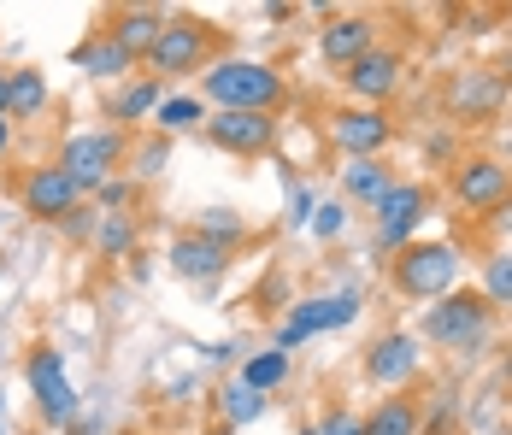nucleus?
Listing matches in <instances>:
<instances>
[{
	"label": "nucleus",
	"mask_w": 512,
	"mask_h": 435,
	"mask_svg": "<svg viewBox=\"0 0 512 435\" xmlns=\"http://www.w3.org/2000/svg\"><path fill=\"white\" fill-rule=\"evenodd\" d=\"M236 377H242V383L254 388V394H265V400H271L277 388H283L289 377H295V353H277V347H259V353H248V359L236 365Z\"/></svg>",
	"instance_id": "obj_25"
},
{
	"label": "nucleus",
	"mask_w": 512,
	"mask_h": 435,
	"mask_svg": "<svg viewBox=\"0 0 512 435\" xmlns=\"http://www.w3.org/2000/svg\"><path fill=\"white\" fill-rule=\"evenodd\" d=\"M124 159H130V136L112 130V124H101V130H77V136H65V147L53 153V165H59L83 194H95L106 177H118Z\"/></svg>",
	"instance_id": "obj_6"
},
{
	"label": "nucleus",
	"mask_w": 512,
	"mask_h": 435,
	"mask_svg": "<svg viewBox=\"0 0 512 435\" xmlns=\"http://www.w3.org/2000/svg\"><path fill=\"white\" fill-rule=\"evenodd\" d=\"M136 194H142V183H136V177H106L89 200H95V212H130V200H136Z\"/></svg>",
	"instance_id": "obj_32"
},
{
	"label": "nucleus",
	"mask_w": 512,
	"mask_h": 435,
	"mask_svg": "<svg viewBox=\"0 0 512 435\" xmlns=\"http://www.w3.org/2000/svg\"><path fill=\"white\" fill-rule=\"evenodd\" d=\"M312 206H318V194L295 189V200H289V224H295V230H307V224H312Z\"/></svg>",
	"instance_id": "obj_36"
},
{
	"label": "nucleus",
	"mask_w": 512,
	"mask_h": 435,
	"mask_svg": "<svg viewBox=\"0 0 512 435\" xmlns=\"http://www.w3.org/2000/svg\"><path fill=\"white\" fill-rule=\"evenodd\" d=\"M0 406H6V394H0Z\"/></svg>",
	"instance_id": "obj_41"
},
{
	"label": "nucleus",
	"mask_w": 512,
	"mask_h": 435,
	"mask_svg": "<svg viewBox=\"0 0 512 435\" xmlns=\"http://www.w3.org/2000/svg\"><path fill=\"white\" fill-rule=\"evenodd\" d=\"M206 112H212V106H206L201 95H165L159 100V112H154V136L171 142V136H183V130H201Z\"/></svg>",
	"instance_id": "obj_28"
},
{
	"label": "nucleus",
	"mask_w": 512,
	"mask_h": 435,
	"mask_svg": "<svg viewBox=\"0 0 512 435\" xmlns=\"http://www.w3.org/2000/svg\"><path fill=\"white\" fill-rule=\"evenodd\" d=\"M395 183H401V177H395L383 159H348V165H342V200H348V206H377Z\"/></svg>",
	"instance_id": "obj_22"
},
{
	"label": "nucleus",
	"mask_w": 512,
	"mask_h": 435,
	"mask_svg": "<svg viewBox=\"0 0 512 435\" xmlns=\"http://www.w3.org/2000/svg\"><path fill=\"white\" fill-rule=\"evenodd\" d=\"M195 236H206V242L224 247V253H236V247L254 242V224L242 212H230V206H206L201 218H195Z\"/></svg>",
	"instance_id": "obj_27"
},
{
	"label": "nucleus",
	"mask_w": 512,
	"mask_h": 435,
	"mask_svg": "<svg viewBox=\"0 0 512 435\" xmlns=\"http://www.w3.org/2000/svg\"><path fill=\"white\" fill-rule=\"evenodd\" d=\"M401 136V124H395V112L389 106H336L330 118H324V142L336 147L342 159H383L389 147Z\"/></svg>",
	"instance_id": "obj_7"
},
{
	"label": "nucleus",
	"mask_w": 512,
	"mask_h": 435,
	"mask_svg": "<svg viewBox=\"0 0 512 435\" xmlns=\"http://www.w3.org/2000/svg\"><path fill=\"white\" fill-rule=\"evenodd\" d=\"M165 6H106L101 12V30L118 42L124 53H136V59H148L159 42V30H165Z\"/></svg>",
	"instance_id": "obj_17"
},
{
	"label": "nucleus",
	"mask_w": 512,
	"mask_h": 435,
	"mask_svg": "<svg viewBox=\"0 0 512 435\" xmlns=\"http://www.w3.org/2000/svg\"><path fill=\"white\" fill-rule=\"evenodd\" d=\"M460 271H465L460 242H442V236H418V242H407L389 259L395 294L401 300H418V306H436L442 294H454L460 289Z\"/></svg>",
	"instance_id": "obj_3"
},
{
	"label": "nucleus",
	"mask_w": 512,
	"mask_h": 435,
	"mask_svg": "<svg viewBox=\"0 0 512 435\" xmlns=\"http://www.w3.org/2000/svg\"><path fill=\"white\" fill-rule=\"evenodd\" d=\"M483 300H489L495 312L512 306V253H489V259H483Z\"/></svg>",
	"instance_id": "obj_30"
},
{
	"label": "nucleus",
	"mask_w": 512,
	"mask_h": 435,
	"mask_svg": "<svg viewBox=\"0 0 512 435\" xmlns=\"http://www.w3.org/2000/svg\"><path fill=\"white\" fill-rule=\"evenodd\" d=\"M0 435H6V424H0Z\"/></svg>",
	"instance_id": "obj_42"
},
{
	"label": "nucleus",
	"mask_w": 512,
	"mask_h": 435,
	"mask_svg": "<svg viewBox=\"0 0 512 435\" xmlns=\"http://www.w3.org/2000/svg\"><path fill=\"white\" fill-rule=\"evenodd\" d=\"M348 218H354V206L336 194V200H318V206H312V224H307V230L318 236V242H342V236H348Z\"/></svg>",
	"instance_id": "obj_29"
},
{
	"label": "nucleus",
	"mask_w": 512,
	"mask_h": 435,
	"mask_svg": "<svg viewBox=\"0 0 512 435\" xmlns=\"http://www.w3.org/2000/svg\"><path fill=\"white\" fill-rule=\"evenodd\" d=\"M12 153V118H0V159Z\"/></svg>",
	"instance_id": "obj_38"
},
{
	"label": "nucleus",
	"mask_w": 512,
	"mask_h": 435,
	"mask_svg": "<svg viewBox=\"0 0 512 435\" xmlns=\"http://www.w3.org/2000/svg\"><path fill=\"white\" fill-rule=\"evenodd\" d=\"M212 59H224V30L201 18V12H171L159 30L154 53H148V77L171 83V77H201Z\"/></svg>",
	"instance_id": "obj_4"
},
{
	"label": "nucleus",
	"mask_w": 512,
	"mask_h": 435,
	"mask_svg": "<svg viewBox=\"0 0 512 435\" xmlns=\"http://www.w3.org/2000/svg\"><path fill=\"white\" fill-rule=\"evenodd\" d=\"M165 259H171V271H177L183 283H218V277L230 271V259H236V253H224V247H212L206 236L183 230L177 242L165 247Z\"/></svg>",
	"instance_id": "obj_19"
},
{
	"label": "nucleus",
	"mask_w": 512,
	"mask_h": 435,
	"mask_svg": "<svg viewBox=\"0 0 512 435\" xmlns=\"http://www.w3.org/2000/svg\"><path fill=\"white\" fill-rule=\"evenodd\" d=\"M454 424V394H430V412L418 418V435H448Z\"/></svg>",
	"instance_id": "obj_35"
},
{
	"label": "nucleus",
	"mask_w": 512,
	"mask_h": 435,
	"mask_svg": "<svg viewBox=\"0 0 512 435\" xmlns=\"http://www.w3.org/2000/svg\"><path fill=\"white\" fill-rule=\"evenodd\" d=\"M48 106H53L48 71H36V65H12L6 71V118L12 124H36V118H48Z\"/></svg>",
	"instance_id": "obj_21"
},
{
	"label": "nucleus",
	"mask_w": 512,
	"mask_h": 435,
	"mask_svg": "<svg viewBox=\"0 0 512 435\" xmlns=\"http://www.w3.org/2000/svg\"><path fill=\"white\" fill-rule=\"evenodd\" d=\"M418 418H424V400L418 394H383L371 412H365V435H418Z\"/></svg>",
	"instance_id": "obj_23"
},
{
	"label": "nucleus",
	"mask_w": 512,
	"mask_h": 435,
	"mask_svg": "<svg viewBox=\"0 0 512 435\" xmlns=\"http://www.w3.org/2000/svg\"><path fill=\"white\" fill-rule=\"evenodd\" d=\"M354 318H359V289L301 294V300L289 306V318L271 330V347H277V353H295V347H307V341L324 336V330H348Z\"/></svg>",
	"instance_id": "obj_9"
},
{
	"label": "nucleus",
	"mask_w": 512,
	"mask_h": 435,
	"mask_svg": "<svg viewBox=\"0 0 512 435\" xmlns=\"http://www.w3.org/2000/svg\"><path fill=\"white\" fill-rule=\"evenodd\" d=\"M318 435H365V418H359L354 406H324Z\"/></svg>",
	"instance_id": "obj_34"
},
{
	"label": "nucleus",
	"mask_w": 512,
	"mask_h": 435,
	"mask_svg": "<svg viewBox=\"0 0 512 435\" xmlns=\"http://www.w3.org/2000/svg\"><path fill=\"white\" fill-rule=\"evenodd\" d=\"M24 383H30V400H36V412H42L48 430H71V424L83 418V400H77V388L65 377V353H59V347H48V341L30 347Z\"/></svg>",
	"instance_id": "obj_8"
},
{
	"label": "nucleus",
	"mask_w": 512,
	"mask_h": 435,
	"mask_svg": "<svg viewBox=\"0 0 512 435\" xmlns=\"http://www.w3.org/2000/svg\"><path fill=\"white\" fill-rule=\"evenodd\" d=\"M0 118H6V71H0Z\"/></svg>",
	"instance_id": "obj_39"
},
{
	"label": "nucleus",
	"mask_w": 512,
	"mask_h": 435,
	"mask_svg": "<svg viewBox=\"0 0 512 435\" xmlns=\"http://www.w3.org/2000/svg\"><path fill=\"white\" fill-rule=\"evenodd\" d=\"M507 83H512V77H507Z\"/></svg>",
	"instance_id": "obj_43"
},
{
	"label": "nucleus",
	"mask_w": 512,
	"mask_h": 435,
	"mask_svg": "<svg viewBox=\"0 0 512 435\" xmlns=\"http://www.w3.org/2000/svg\"><path fill=\"white\" fill-rule=\"evenodd\" d=\"M301 435H318V424H307V430H301Z\"/></svg>",
	"instance_id": "obj_40"
},
{
	"label": "nucleus",
	"mask_w": 512,
	"mask_h": 435,
	"mask_svg": "<svg viewBox=\"0 0 512 435\" xmlns=\"http://www.w3.org/2000/svg\"><path fill=\"white\" fill-rule=\"evenodd\" d=\"M507 95H512V83H507V71H495V65H460V71L442 83V106H448V118H460V124H489V118H501Z\"/></svg>",
	"instance_id": "obj_11"
},
{
	"label": "nucleus",
	"mask_w": 512,
	"mask_h": 435,
	"mask_svg": "<svg viewBox=\"0 0 512 435\" xmlns=\"http://www.w3.org/2000/svg\"><path fill=\"white\" fill-rule=\"evenodd\" d=\"M201 136L230 159H259L277 147V112H206Z\"/></svg>",
	"instance_id": "obj_15"
},
{
	"label": "nucleus",
	"mask_w": 512,
	"mask_h": 435,
	"mask_svg": "<svg viewBox=\"0 0 512 435\" xmlns=\"http://www.w3.org/2000/svg\"><path fill=\"white\" fill-rule=\"evenodd\" d=\"M401 77H407V53L395 42H377L371 53H359L354 65L342 71V89L354 95V106H389L395 89H401Z\"/></svg>",
	"instance_id": "obj_14"
},
{
	"label": "nucleus",
	"mask_w": 512,
	"mask_h": 435,
	"mask_svg": "<svg viewBox=\"0 0 512 435\" xmlns=\"http://www.w3.org/2000/svg\"><path fill=\"white\" fill-rule=\"evenodd\" d=\"M71 65H77V71H89V77H101V83H130V77H142V59L118 48L101 24L71 48Z\"/></svg>",
	"instance_id": "obj_18"
},
{
	"label": "nucleus",
	"mask_w": 512,
	"mask_h": 435,
	"mask_svg": "<svg viewBox=\"0 0 512 435\" xmlns=\"http://www.w3.org/2000/svg\"><path fill=\"white\" fill-rule=\"evenodd\" d=\"M89 253H95V259H136V253H142V224H136L130 212H101Z\"/></svg>",
	"instance_id": "obj_24"
},
{
	"label": "nucleus",
	"mask_w": 512,
	"mask_h": 435,
	"mask_svg": "<svg viewBox=\"0 0 512 435\" xmlns=\"http://www.w3.org/2000/svg\"><path fill=\"white\" fill-rule=\"evenodd\" d=\"M165 153H171V142H165V136H148V142L130 147V159H124V165H130V177L142 183V177H159V171H165Z\"/></svg>",
	"instance_id": "obj_31"
},
{
	"label": "nucleus",
	"mask_w": 512,
	"mask_h": 435,
	"mask_svg": "<svg viewBox=\"0 0 512 435\" xmlns=\"http://www.w3.org/2000/svg\"><path fill=\"white\" fill-rule=\"evenodd\" d=\"M371 48H377V18L371 12H330V24L318 30V53L336 71H348L359 53H371Z\"/></svg>",
	"instance_id": "obj_16"
},
{
	"label": "nucleus",
	"mask_w": 512,
	"mask_h": 435,
	"mask_svg": "<svg viewBox=\"0 0 512 435\" xmlns=\"http://www.w3.org/2000/svg\"><path fill=\"white\" fill-rule=\"evenodd\" d=\"M195 83H201L195 95L212 112H283L289 106V77L265 59H242V53L212 59Z\"/></svg>",
	"instance_id": "obj_1"
},
{
	"label": "nucleus",
	"mask_w": 512,
	"mask_h": 435,
	"mask_svg": "<svg viewBox=\"0 0 512 435\" xmlns=\"http://www.w3.org/2000/svg\"><path fill=\"white\" fill-rule=\"evenodd\" d=\"M83 200H89V194L77 189L53 159L30 165V171L18 177V206H24V218H36V224H59V218H71Z\"/></svg>",
	"instance_id": "obj_13"
},
{
	"label": "nucleus",
	"mask_w": 512,
	"mask_h": 435,
	"mask_svg": "<svg viewBox=\"0 0 512 435\" xmlns=\"http://www.w3.org/2000/svg\"><path fill=\"white\" fill-rule=\"evenodd\" d=\"M430 206H436V189H430L424 177H401L395 189L371 206V253L395 259L407 242H418V236H424Z\"/></svg>",
	"instance_id": "obj_5"
},
{
	"label": "nucleus",
	"mask_w": 512,
	"mask_h": 435,
	"mask_svg": "<svg viewBox=\"0 0 512 435\" xmlns=\"http://www.w3.org/2000/svg\"><path fill=\"white\" fill-rule=\"evenodd\" d=\"M448 200L460 206L465 218H489L495 206L512 200V165L495 159V153H465V159H454V171H448Z\"/></svg>",
	"instance_id": "obj_10"
},
{
	"label": "nucleus",
	"mask_w": 512,
	"mask_h": 435,
	"mask_svg": "<svg viewBox=\"0 0 512 435\" xmlns=\"http://www.w3.org/2000/svg\"><path fill=\"white\" fill-rule=\"evenodd\" d=\"M359 371H365V383L383 388V394H407L418 383V371H424V341L412 336V330H383L365 347Z\"/></svg>",
	"instance_id": "obj_12"
},
{
	"label": "nucleus",
	"mask_w": 512,
	"mask_h": 435,
	"mask_svg": "<svg viewBox=\"0 0 512 435\" xmlns=\"http://www.w3.org/2000/svg\"><path fill=\"white\" fill-rule=\"evenodd\" d=\"M295 12H301V6H289V0H271V6H265V18H277V24H289Z\"/></svg>",
	"instance_id": "obj_37"
},
{
	"label": "nucleus",
	"mask_w": 512,
	"mask_h": 435,
	"mask_svg": "<svg viewBox=\"0 0 512 435\" xmlns=\"http://www.w3.org/2000/svg\"><path fill=\"white\" fill-rule=\"evenodd\" d=\"M159 100H165V83L142 71V77L118 83V95L106 100V118H112V130H142V124H154Z\"/></svg>",
	"instance_id": "obj_20"
},
{
	"label": "nucleus",
	"mask_w": 512,
	"mask_h": 435,
	"mask_svg": "<svg viewBox=\"0 0 512 435\" xmlns=\"http://www.w3.org/2000/svg\"><path fill=\"white\" fill-rule=\"evenodd\" d=\"M95 224H101V212H95V200H83L71 218H59V236L65 242H95Z\"/></svg>",
	"instance_id": "obj_33"
},
{
	"label": "nucleus",
	"mask_w": 512,
	"mask_h": 435,
	"mask_svg": "<svg viewBox=\"0 0 512 435\" xmlns=\"http://www.w3.org/2000/svg\"><path fill=\"white\" fill-rule=\"evenodd\" d=\"M212 406H218V424L224 430H242V424H254V418H265V394H254V388L242 383V377H230V383L212 388Z\"/></svg>",
	"instance_id": "obj_26"
},
{
	"label": "nucleus",
	"mask_w": 512,
	"mask_h": 435,
	"mask_svg": "<svg viewBox=\"0 0 512 435\" xmlns=\"http://www.w3.org/2000/svg\"><path fill=\"white\" fill-rule=\"evenodd\" d=\"M495 330H501V312L483 300V289H454V294H442L436 306H424L412 336L442 347V353H454V359H477V353L495 347Z\"/></svg>",
	"instance_id": "obj_2"
}]
</instances>
